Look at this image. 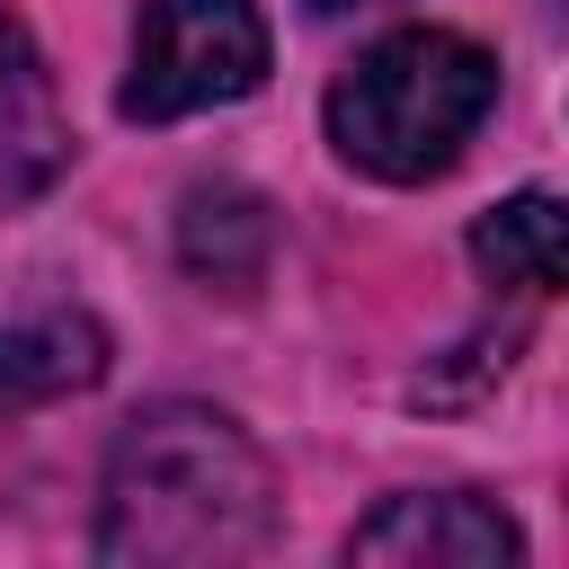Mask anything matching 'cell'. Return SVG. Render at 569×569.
<instances>
[{"label": "cell", "instance_id": "cell-1", "mask_svg": "<svg viewBox=\"0 0 569 569\" xmlns=\"http://www.w3.org/2000/svg\"><path fill=\"white\" fill-rule=\"evenodd\" d=\"M284 498L258 436L213 400H160L124 418L89 551L116 569H240L276 542Z\"/></svg>", "mask_w": 569, "mask_h": 569}, {"label": "cell", "instance_id": "cell-2", "mask_svg": "<svg viewBox=\"0 0 569 569\" xmlns=\"http://www.w3.org/2000/svg\"><path fill=\"white\" fill-rule=\"evenodd\" d=\"M498 107V53L462 27H391L329 80V142L382 187L445 178Z\"/></svg>", "mask_w": 569, "mask_h": 569}, {"label": "cell", "instance_id": "cell-3", "mask_svg": "<svg viewBox=\"0 0 569 569\" xmlns=\"http://www.w3.org/2000/svg\"><path fill=\"white\" fill-rule=\"evenodd\" d=\"M267 80V18L258 0H142L133 18V71L116 107L133 124H178L204 107H231Z\"/></svg>", "mask_w": 569, "mask_h": 569}, {"label": "cell", "instance_id": "cell-4", "mask_svg": "<svg viewBox=\"0 0 569 569\" xmlns=\"http://www.w3.org/2000/svg\"><path fill=\"white\" fill-rule=\"evenodd\" d=\"M347 560H365V569H507V560H525V533L480 489H409V498H382L347 533Z\"/></svg>", "mask_w": 569, "mask_h": 569}, {"label": "cell", "instance_id": "cell-5", "mask_svg": "<svg viewBox=\"0 0 569 569\" xmlns=\"http://www.w3.org/2000/svg\"><path fill=\"white\" fill-rule=\"evenodd\" d=\"M71 169V124L53 98V71L18 9H0V204H36Z\"/></svg>", "mask_w": 569, "mask_h": 569}, {"label": "cell", "instance_id": "cell-6", "mask_svg": "<svg viewBox=\"0 0 569 569\" xmlns=\"http://www.w3.org/2000/svg\"><path fill=\"white\" fill-rule=\"evenodd\" d=\"M107 373V329L71 302H44V311H9L0 320V409H44V400H71Z\"/></svg>", "mask_w": 569, "mask_h": 569}, {"label": "cell", "instance_id": "cell-7", "mask_svg": "<svg viewBox=\"0 0 569 569\" xmlns=\"http://www.w3.org/2000/svg\"><path fill=\"white\" fill-rule=\"evenodd\" d=\"M471 258H480L489 284H507V293H525V302L560 293V204H551L542 187L489 204V213L471 222Z\"/></svg>", "mask_w": 569, "mask_h": 569}, {"label": "cell", "instance_id": "cell-8", "mask_svg": "<svg viewBox=\"0 0 569 569\" xmlns=\"http://www.w3.org/2000/svg\"><path fill=\"white\" fill-rule=\"evenodd\" d=\"M178 240H187V267H196V276H222V249H231V240H240L249 258H267V204L240 196V187H196Z\"/></svg>", "mask_w": 569, "mask_h": 569}, {"label": "cell", "instance_id": "cell-9", "mask_svg": "<svg viewBox=\"0 0 569 569\" xmlns=\"http://www.w3.org/2000/svg\"><path fill=\"white\" fill-rule=\"evenodd\" d=\"M311 9H320V18H329V9H373V0H311Z\"/></svg>", "mask_w": 569, "mask_h": 569}]
</instances>
